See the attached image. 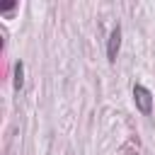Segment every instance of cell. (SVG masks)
I'll list each match as a JSON object with an SVG mask.
<instances>
[{"mask_svg": "<svg viewBox=\"0 0 155 155\" xmlns=\"http://www.w3.org/2000/svg\"><path fill=\"white\" fill-rule=\"evenodd\" d=\"M133 99H136V107H138L143 114H150V111H153V94H150L148 87L136 85V87H133Z\"/></svg>", "mask_w": 155, "mask_h": 155, "instance_id": "1", "label": "cell"}, {"mask_svg": "<svg viewBox=\"0 0 155 155\" xmlns=\"http://www.w3.org/2000/svg\"><path fill=\"white\" fill-rule=\"evenodd\" d=\"M119 46H121V27H116L109 36V46H107V58L114 63L116 61V53H119Z\"/></svg>", "mask_w": 155, "mask_h": 155, "instance_id": "2", "label": "cell"}, {"mask_svg": "<svg viewBox=\"0 0 155 155\" xmlns=\"http://www.w3.org/2000/svg\"><path fill=\"white\" fill-rule=\"evenodd\" d=\"M22 82H24V65H22V61H19V63H15V87L19 90Z\"/></svg>", "mask_w": 155, "mask_h": 155, "instance_id": "3", "label": "cell"}, {"mask_svg": "<svg viewBox=\"0 0 155 155\" xmlns=\"http://www.w3.org/2000/svg\"><path fill=\"white\" fill-rule=\"evenodd\" d=\"M15 7H17V2H7V5H2V7H0V12H12Z\"/></svg>", "mask_w": 155, "mask_h": 155, "instance_id": "4", "label": "cell"}]
</instances>
